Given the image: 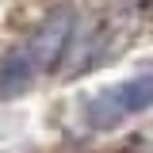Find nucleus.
Instances as JSON below:
<instances>
[{
	"label": "nucleus",
	"instance_id": "nucleus-2",
	"mask_svg": "<svg viewBox=\"0 0 153 153\" xmlns=\"http://www.w3.org/2000/svg\"><path fill=\"white\" fill-rule=\"evenodd\" d=\"M73 31H76V16H73V8H54L50 16L38 23L35 38H31V50H27L38 73H54L57 65H61V57L69 54Z\"/></svg>",
	"mask_w": 153,
	"mask_h": 153
},
{
	"label": "nucleus",
	"instance_id": "nucleus-1",
	"mask_svg": "<svg viewBox=\"0 0 153 153\" xmlns=\"http://www.w3.org/2000/svg\"><path fill=\"white\" fill-rule=\"evenodd\" d=\"M146 107H153V73H138V76L119 80L111 92H103L100 100H92L88 103V123L92 126H115L119 119L138 115Z\"/></svg>",
	"mask_w": 153,
	"mask_h": 153
},
{
	"label": "nucleus",
	"instance_id": "nucleus-3",
	"mask_svg": "<svg viewBox=\"0 0 153 153\" xmlns=\"http://www.w3.org/2000/svg\"><path fill=\"white\" fill-rule=\"evenodd\" d=\"M35 61H31V54H8L4 61H0V100H16V96H23L27 88H31V80H35Z\"/></svg>",
	"mask_w": 153,
	"mask_h": 153
}]
</instances>
